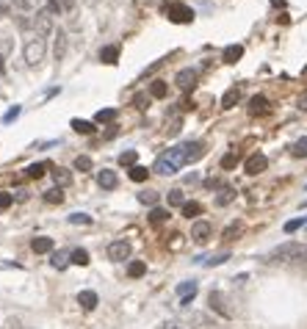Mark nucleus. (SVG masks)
Masks as SVG:
<instances>
[{
	"mask_svg": "<svg viewBox=\"0 0 307 329\" xmlns=\"http://www.w3.org/2000/svg\"><path fill=\"white\" fill-rule=\"evenodd\" d=\"M169 94V86H166V80H153L150 83V97H155V100H163Z\"/></svg>",
	"mask_w": 307,
	"mask_h": 329,
	"instance_id": "6ab92c4d",
	"label": "nucleus"
},
{
	"mask_svg": "<svg viewBox=\"0 0 307 329\" xmlns=\"http://www.w3.org/2000/svg\"><path fill=\"white\" fill-rule=\"evenodd\" d=\"M271 6L274 8H282V6H285V0H271Z\"/></svg>",
	"mask_w": 307,
	"mask_h": 329,
	"instance_id": "603ef678",
	"label": "nucleus"
},
{
	"mask_svg": "<svg viewBox=\"0 0 307 329\" xmlns=\"http://www.w3.org/2000/svg\"><path fill=\"white\" fill-rule=\"evenodd\" d=\"M108 257H111L114 263H125V260L130 257V244H127L125 238L111 241V244H108Z\"/></svg>",
	"mask_w": 307,
	"mask_h": 329,
	"instance_id": "423d86ee",
	"label": "nucleus"
},
{
	"mask_svg": "<svg viewBox=\"0 0 307 329\" xmlns=\"http://www.w3.org/2000/svg\"><path fill=\"white\" fill-rule=\"evenodd\" d=\"M70 127L75 130V133H94V122H86V119H72L70 122Z\"/></svg>",
	"mask_w": 307,
	"mask_h": 329,
	"instance_id": "393cba45",
	"label": "nucleus"
},
{
	"mask_svg": "<svg viewBox=\"0 0 307 329\" xmlns=\"http://www.w3.org/2000/svg\"><path fill=\"white\" fill-rule=\"evenodd\" d=\"M266 166H269V158H266L263 152H255V155L246 158L244 172H246V175H260V172H266Z\"/></svg>",
	"mask_w": 307,
	"mask_h": 329,
	"instance_id": "0eeeda50",
	"label": "nucleus"
},
{
	"mask_svg": "<svg viewBox=\"0 0 307 329\" xmlns=\"http://www.w3.org/2000/svg\"><path fill=\"white\" fill-rule=\"evenodd\" d=\"M210 307L216 310L219 315H224V318H230V310L224 307V299H222V293H219V291H213V293H210Z\"/></svg>",
	"mask_w": 307,
	"mask_h": 329,
	"instance_id": "aec40b11",
	"label": "nucleus"
},
{
	"mask_svg": "<svg viewBox=\"0 0 307 329\" xmlns=\"http://www.w3.org/2000/svg\"><path fill=\"white\" fill-rule=\"evenodd\" d=\"M299 227H307L305 219H291V221H285V232H296Z\"/></svg>",
	"mask_w": 307,
	"mask_h": 329,
	"instance_id": "a19ab883",
	"label": "nucleus"
},
{
	"mask_svg": "<svg viewBox=\"0 0 307 329\" xmlns=\"http://www.w3.org/2000/svg\"><path fill=\"white\" fill-rule=\"evenodd\" d=\"M166 199H169V205H180V208L186 205V196H183L180 188H172V191L166 194Z\"/></svg>",
	"mask_w": 307,
	"mask_h": 329,
	"instance_id": "58836bf2",
	"label": "nucleus"
},
{
	"mask_svg": "<svg viewBox=\"0 0 307 329\" xmlns=\"http://www.w3.org/2000/svg\"><path fill=\"white\" fill-rule=\"evenodd\" d=\"M91 166H94V163H91L89 155H77V158H75V169H77V172H91Z\"/></svg>",
	"mask_w": 307,
	"mask_h": 329,
	"instance_id": "4c0bfd02",
	"label": "nucleus"
},
{
	"mask_svg": "<svg viewBox=\"0 0 307 329\" xmlns=\"http://www.w3.org/2000/svg\"><path fill=\"white\" fill-rule=\"evenodd\" d=\"M70 263H72L70 255H64V252H53V255H50V266L58 268V271H64V268L70 266Z\"/></svg>",
	"mask_w": 307,
	"mask_h": 329,
	"instance_id": "5701e85b",
	"label": "nucleus"
},
{
	"mask_svg": "<svg viewBox=\"0 0 307 329\" xmlns=\"http://www.w3.org/2000/svg\"><path fill=\"white\" fill-rule=\"evenodd\" d=\"M14 199H17V202H25V199H28V191H25V188H17L14 191Z\"/></svg>",
	"mask_w": 307,
	"mask_h": 329,
	"instance_id": "de8ad7c7",
	"label": "nucleus"
},
{
	"mask_svg": "<svg viewBox=\"0 0 307 329\" xmlns=\"http://www.w3.org/2000/svg\"><path fill=\"white\" fill-rule=\"evenodd\" d=\"M244 232V221H232V224H227L224 227V232H222V241H235L238 235Z\"/></svg>",
	"mask_w": 307,
	"mask_h": 329,
	"instance_id": "dca6fc26",
	"label": "nucleus"
},
{
	"mask_svg": "<svg viewBox=\"0 0 307 329\" xmlns=\"http://www.w3.org/2000/svg\"><path fill=\"white\" fill-rule=\"evenodd\" d=\"M97 185L105 191H114L119 185V177L116 172H111V169H103V172H97Z\"/></svg>",
	"mask_w": 307,
	"mask_h": 329,
	"instance_id": "9d476101",
	"label": "nucleus"
},
{
	"mask_svg": "<svg viewBox=\"0 0 307 329\" xmlns=\"http://www.w3.org/2000/svg\"><path fill=\"white\" fill-rule=\"evenodd\" d=\"M64 53H67V34L58 28V34H56V61H61Z\"/></svg>",
	"mask_w": 307,
	"mask_h": 329,
	"instance_id": "bb28decb",
	"label": "nucleus"
},
{
	"mask_svg": "<svg viewBox=\"0 0 307 329\" xmlns=\"http://www.w3.org/2000/svg\"><path fill=\"white\" fill-rule=\"evenodd\" d=\"M232 199H235V188H230V185H224V188H219V194H216V205H219V208H224V205H230Z\"/></svg>",
	"mask_w": 307,
	"mask_h": 329,
	"instance_id": "4be33fe9",
	"label": "nucleus"
},
{
	"mask_svg": "<svg viewBox=\"0 0 307 329\" xmlns=\"http://www.w3.org/2000/svg\"><path fill=\"white\" fill-rule=\"evenodd\" d=\"M210 235H213V227H210L208 221H194V227H191V241H196V244H205Z\"/></svg>",
	"mask_w": 307,
	"mask_h": 329,
	"instance_id": "6e6552de",
	"label": "nucleus"
},
{
	"mask_svg": "<svg viewBox=\"0 0 307 329\" xmlns=\"http://www.w3.org/2000/svg\"><path fill=\"white\" fill-rule=\"evenodd\" d=\"M20 113H22V108H20V105H14V108H8V111H6V116H3V122H6V125H8V122H14L17 116H20Z\"/></svg>",
	"mask_w": 307,
	"mask_h": 329,
	"instance_id": "37998d69",
	"label": "nucleus"
},
{
	"mask_svg": "<svg viewBox=\"0 0 307 329\" xmlns=\"http://www.w3.org/2000/svg\"><path fill=\"white\" fill-rule=\"evenodd\" d=\"M175 83L180 86L183 91H191L196 86V70H180L175 77Z\"/></svg>",
	"mask_w": 307,
	"mask_h": 329,
	"instance_id": "1a4fd4ad",
	"label": "nucleus"
},
{
	"mask_svg": "<svg viewBox=\"0 0 307 329\" xmlns=\"http://www.w3.org/2000/svg\"><path fill=\"white\" fill-rule=\"evenodd\" d=\"M291 155H293V158H307V136H302L299 141H293Z\"/></svg>",
	"mask_w": 307,
	"mask_h": 329,
	"instance_id": "c85d7f7f",
	"label": "nucleus"
},
{
	"mask_svg": "<svg viewBox=\"0 0 307 329\" xmlns=\"http://www.w3.org/2000/svg\"><path fill=\"white\" fill-rule=\"evenodd\" d=\"M70 260L75 266H89V252H86V249H72Z\"/></svg>",
	"mask_w": 307,
	"mask_h": 329,
	"instance_id": "72a5a7b5",
	"label": "nucleus"
},
{
	"mask_svg": "<svg viewBox=\"0 0 307 329\" xmlns=\"http://www.w3.org/2000/svg\"><path fill=\"white\" fill-rule=\"evenodd\" d=\"M166 133L169 136H177V133H180V119H172V122H169V125H166Z\"/></svg>",
	"mask_w": 307,
	"mask_h": 329,
	"instance_id": "a18cd8bd",
	"label": "nucleus"
},
{
	"mask_svg": "<svg viewBox=\"0 0 307 329\" xmlns=\"http://www.w3.org/2000/svg\"><path fill=\"white\" fill-rule=\"evenodd\" d=\"M44 53H47V44H44V36H31L25 42V64L28 67H39L44 61Z\"/></svg>",
	"mask_w": 307,
	"mask_h": 329,
	"instance_id": "7ed1b4c3",
	"label": "nucleus"
},
{
	"mask_svg": "<svg viewBox=\"0 0 307 329\" xmlns=\"http://www.w3.org/2000/svg\"><path fill=\"white\" fill-rule=\"evenodd\" d=\"M302 208H307V199H305V202H302Z\"/></svg>",
	"mask_w": 307,
	"mask_h": 329,
	"instance_id": "5fc2aeb1",
	"label": "nucleus"
},
{
	"mask_svg": "<svg viewBox=\"0 0 307 329\" xmlns=\"http://www.w3.org/2000/svg\"><path fill=\"white\" fill-rule=\"evenodd\" d=\"M100 61L103 64H116L119 61V47L116 44H108V47L100 50Z\"/></svg>",
	"mask_w": 307,
	"mask_h": 329,
	"instance_id": "a211bd4d",
	"label": "nucleus"
},
{
	"mask_svg": "<svg viewBox=\"0 0 307 329\" xmlns=\"http://www.w3.org/2000/svg\"><path fill=\"white\" fill-rule=\"evenodd\" d=\"M67 221H70V224H91V216L89 213H70Z\"/></svg>",
	"mask_w": 307,
	"mask_h": 329,
	"instance_id": "ea45409f",
	"label": "nucleus"
},
{
	"mask_svg": "<svg viewBox=\"0 0 307 329\" xmlns=\"http://www.w3.org/2000/svg\"><path fill=\"white\" fill-rule=\"evenodd\" d=\"M116 116H119L116 108H100V111L94 113V122H100V125H111Z\"/></svg>",
	"mask_w": 307,
	"mask_h": 329,
	"instance_id": "2eb2a0df",
	"label": "nucleus"
},
{
	"mask_svg": "<svg viewBox=\"0 0 307 329\" xmlns=\"http://www.w3.org/2000/svg\"><path fill=\"white\" fill-rule=\"evenodd\" d=\"M14 205V194H0V210H6Z\"/></svg>",
	"mask_w": 307,
	"mask_h": 329,
	"instance_id": "c03bdc74",
	"label": "nucleus"
},
{
	"mask_svg": "<svg viewBox=\"0 0 307 329\" xmlns=\"http://www.w3.org/2000/svg\"><path fill=\"white\" fill-rule=\"evenodd\" d=\"M44 202H47V205H61V202H64V188H50V191H44Z\"/></svg>",
	"mask_w": 307,
	"mask_h": 329,
	"instance_id": "c756f323",
	"label": "nucleus"
},
{
	"mask_svg": "<svg viewBox=\"0 0 307 329\" xmlns=\"http://www.w3.org/2000/svg\"><path fill=\"white\" fill-rule=\"evenodd\" d=\"M199 213H202V205L199 202H186L183 205V216L186 219H194V216H199Z\"/></svg>",
	"mask_w": 307,
	"mask_h": 329,
	"instance_id": "e433bc0d",
	"label": "nucleus"
},
{
	"mask_svg": "<svg viewBox=\"0 0 307 329\" xmlns=\"http://www.w3.org/2000/svg\"><path fill=\"white\" fill-rule=\"evenodd\" d=\"M136 161H139V152L136 149H127V152H122L119 155V166H136Z\"/></svg>",
	"mask_w": 307,
	"mask_h": 329,
	"instance_id": "2f4dec72",
	"label": "nucleus"
},
{
	"mask_svg": "<svg viewBox=\"0 0 307 329\" xmlns=\"http://www.w3.org/2000/svg\"><path fill=\"white\" fill-rule=\"evenodd\" d=\"M0 72H3V56H0Z\"/></svg>",
	"mask_w": 307,
	"mask_h": 329,
	"instance_id": "864d4df0",
	"label": "nucleus"
},
{
	"mask_svg": "<svg viewBox=\"0 0 307 329\" xmlns=\"http://www.w3.org/2000/svg\"><path fill=\"white\" fill-rule=\"evenodd\" d=\"M169 219V210H163V208H153L150 210V224H163Z\"/></svg>",
	"mask_w": 307,
	"mask_h": 329,
	"instance_id": "473e14b6",
	"label": "nucleus"
},
{
	"mask_svg": "<svg viewBox=\"0 0 307 329\" xmlns=\"http://www.w3.org/2000/svg\"><path fill=\"white\" fill-rule=\"evenodd\" d=\"M147 175H150V169H147V166H139V163L130 169V180H133V183H144Z\"/></svg>",
	"mask_w": 307,
	"mask_h": 329,
	"instance_id": "c9c22d12",
	"label": "nucleus"
},
{
	"mask_svg": "<svg viewBox=\"0 0 307 329\" xmlns=\"http://www.w3.org/2000/svg\"><path fill=\"white\" fill-rule=\"evenodd\" d=\"M202 155H205V144H202V141H183V144H177V147L166 149L163 155H158L153 172H155V175H163V177L177 175L183 166L196 163Z\"/></svg>",
	"mask_w": 307,
	"mask_h": 329,
	"instance_id": "f257e3e1",
	"label": "nucleus"
},
{
	"mask_svg": "<svg viewBox=\"0 0 307 329\" xmlns=\"http://www.w3.org/2000/svg\"><path fill=\"white\" fill-rule=\"evenodd\" d=\"M75 3H77V0H61V8H67V11H70V8H75Z\"/></svg>",
	"mask_w": 307,
	"mask_h": 329,
	"instance_id": "09e8293b",
	"label": "nucleus"
},
{
	"mask_svg": "<svg viewBox=\"0 0 307 329\" xmlns=\"http://www.w3.org/2000/svg\"><path fill=\"white\" fill-rule=\"evenodd\" d=\"M266 111H269V100H266L263 94H255V97L249 100V113L252 116H263Z\"/></svg>",
	"mask_w": 307,
	"mask_h": 329,
	"instance_id": "f8f14e48",
	"label": "nucleus"
},
{
	"mask_svg": "<svg viewBox=\"0 0 307 329\" xmlns=\"http://www.w3.org/2000/svg\"><path fill=\"white\" fill-rule=\"evenodd\" d=\"M31 28L36 31V36H47L50 31H53V14H50L47 8L34 11V17H31Z\"/></svg>",
	"mask_w": 307,
	"mask_h": 329,
	"instance_id": "39448f33",
	"label": "nucleus"
},
{
	"mask_svg": "<svg viewBox=\"0 0 307 329\" xmlns=\"http://www.w3.org/2000/svg\"><path fill=\"white\" fill-rule=\"evenodd\" d=\"M147 103H150V97H144V94H136V97H133V105H136V108H147Z\"/></svg>",
	"mask_w": 307,
	"mask_h": 329,
	"instance_id": "49530a36",
	"label": "nucleus"
},
{
	"mask_svg": "<svg viewBox=\"0 0 307 329\" xmlns=\"http://www.w3.org/2000/svg\"><path fill=\"white\" fill-rule=\"evenodd\" d=\"M227 260H230V252H219V255H210V257H205L202 266L213 268V266H222V263H227Z\"/></svg>",
	"mask_w": 307,
	"mask_h": 329,
	"instance_id": "7c9ffc66",
	"label": "nucleus"
},
{
	"mask_svg": "<svg viewBox=\"0 0 307 329\" xmlns=\"http://www.w3.org/2000/svg\"><path fill=\"white\" fill-rule=\"evenodd\" d=\"M241 100V89L238 86H232V89H227L224 91V97H222V108H232V105Z\"/></svg>",
	"mask_w": 307,
	"mask_h": 329,
	"instance_id": "412c9836",
	"label": "nucleus"
},
{
	"mask_svg": "<svg viewBox=\"0 0 307 329\" xmlns=\"http://www.w3.org/2000/svg\"><path fill=\"white\" fill-rule=\"evenodd\" d=\"M31 249H34L36 255H44V252H53V238H34L31 241Z\"/></svg>",
	"mask_w": 307,
	"mask_h": 329,
	"instance_id": "f3484780",
	"label": "nucleus"
},
{
	"mask_svg": "<svg viewBox=\"0 0 307 329\" xmlns=\"http://www.w3.org/2000/svg\"><path fill=\"white\" fill-rule=\"evenodd\" d=\"M47 163H31L28 169H25V175L31 177V180H39V177H44V172H47Z\"/></svg>",
	"mask_w": 307,
	"mask_h": 329,
	"instance_id": "cd10ccee",
	"label": "nucleus"
},
{
	"mask_svg": "<svg viewBox=\"0 0 307 329\" xmlns=\"http://www.w3.org/2000/svg\"><path fill=\"white\" fill-rule=\"evenodd\" d=\"M299 108H302V111H307V91L299 97Z\"/></svg>",
	"mask_w": 307,
	"mask_h": 329,
	"instance_id": "8fccbe9b",
	"label": "nucleus"
},
{
	"mask_svg": "<svg viewBox=\"0 0 307 329\" xmlns=\"http://www.w3.org/2000/svg\"><path fill=\"white\" fill-rule=\"evenodd\" d=\"M177 293H180V307H189L191 299L196 296V282L194 280H191V282H180V285H177Z\"/></svg>",
	"mask_w": 307,
	"mask_h": 329,
	"instance_id": "9b49d317",
	"label": "nucleus"
},
{
	"mask_svg": "<svg viewBox=\"0 0 307 329\" xmlns=\"http://www.w3.org/2000/svg\"><path fill=\"white\" fill-rule=\"evenodd\" d=\"M241 56H244V47H241V44H230V47H224V61H227V64H235Z\"/></svg>",
	"mask_w": 307,
	"mask_h": 329,
	"instance_id": "b1692460",
	"label": "nucleus"
},
{
	"mask_svg": "<svg viewBox=\"0 0 307 329\" xmlns=\"http://www.w3.org/2000/svg\"><path fill=\"white\" fill-rule=\"evenodd\" d=\"M127 274H130L133 280L144 277V274H147V263H144V260H133L130 266H127Z\"/></svg>",
	"mask_w": 307,
	"mask_h": 329,
	"instance_id": "a878e982",
	"label": "nucleus"
},
{
	"mask_svg": "<svg viewBox=\"0 0 307 329\" xmlns=\"http://www.w3.org/2000/svg\"><path fill=\"white\" fill-rule=\"evenodd\" d=\"M305 257H307V244L288 241V244H279L277 249L266 255V263H291V260H305Z\"/></svg>",
	"mask_w": 307,
	"mask_h": 329,
	"instance_id": "f03ea898",
	"label": "nucleus"
},
{
	"mask_svg": "<svg viewBox=\"0 0 307 329\" xmlns=\"http://www.w3.org/2000/svg\"><path fill=\"white\" fill-rule=\"evenodd\" d=\"M161 329H183V327H180V324H163Z\"/></svg>",
	"mask_w": 307,
	"mask_h": 329,
	"instance_id": "3c124183",
	"label": "nucleus"
},
{
	"mask_svg": "<svg viewBox=\"0 0 307 329\" xmlns=\"http://www.w3.org/2000/svg\"><path fill=\"white\" fill-rule=\"evenodd\" d=\"M77 304H80L83 310H94L100 304V299H97L94 291H80V293H77Z\"/></svg>",
	"mask_w": 307,
	"mask_h": 329,
	"instance_id": "ddd939ff",
	"label": "nucleus"
},
{
	"mask_svg": "<svg viewBox=\"0 0 307 329\" xmlns=\"http://www.w3.org/2000/svg\"><path fill=\"white\" fill-rule=\"evenodd\" d=\"M139 202L155 208V205H158V191H139Z\"/></svg>",
	"mask_w": 307,
	"mask_h": 329,
	"instance_id": "f704fd0d",
	"label": "nucleus"
},
{
	"mask_svg": "<svg viewBox=\"0 0 307 329\" xmlns=\"http://www.w3.org/2000/svg\"><path fill=\"white\" fill-rule=\"evenodd\" d=\"M53 180H56V188H67L72 183V172L70 169H64V166H56L53 169Z\"/></svg>",
	"mask_w": 307,
	"mask_h": 329,
	"instance_id": "4468645a",
	"label": "nucleus"
},
{
	"mask_svg": "<svg viewBox=\"0 0 307 329\" xmlns=\"http://www.w3.org/2000/svg\"><path fill=\"white\" fill-rule=\"evenodd\" d=\"M161 8H163V14H166L172 22H183V25L194 22V8H189L186 3H177V0H172V3H163Z\"/></svg>",
	"mask_w": 307,
	"mask_h": 329,
	"instance_id": "20e7f679",
	"label": "nucleus"
},
{
	"mask_svg": "<svg viewBox=\"0 0 307 329\" xmlns=\"http://www.w3.org/2000/svg\"><path fill=\"white\" fill-rule=\"evenodd\" d=\"M235 163H238V155H235V152H227V155L222 158V169H232Z\"/></svg>",
	"mask_w": 307,
	"mask_h": 329,
	"instance_id": "79ce46f5",
	"label": "nucleus"
}]
</instances>
